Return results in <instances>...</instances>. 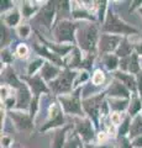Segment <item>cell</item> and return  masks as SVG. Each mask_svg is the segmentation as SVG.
I'll use <instances>...</instances> for the list:
<instances>
[{
  "label": "cell",
  "mask_w": 142,
  "mask_h": 148,
  "mask_svg": "<svg viewBox=\"0 0 142 148\" xmlns=\"http://www.w3.org/2000/svg\"><path fill=\"white\" fill-rule=\"evenodd\" d=\"M78 24L69 20H59L57 25L53 27V37L57 43L75 42V32Z\"/></svg>",
  "instance_id": "obj_5"
},
{
  "label": "cell",
  "mask_w": 142,
  "mask_h": 148,
  "mask_svg": "<svg viewBox=\"0 0 142 148\" xmlns=\"http://www.w3.org/2000/svg\"><path fill=\"white\" fill-rule=\"evenodd\" d=\"M130 127H131V116L127 114L126 116H125V119L122 120V122L119 125V128H117V138L119 137H126V135L129 136Z\"/></svg>",
  "instance_id": "obj_28"
},
{
  "label": "cell",
  "mask_w": 142,
  "mask_h": 148,
  "mask_svg": "<svg viewBox=\"0 0 142 148\" xmlns=\"http://www.w3.org/2000/svg\"><path fill=\"white\" fill-rule=\"evenodd\" d=\"M134 47H135V52L139 54V56H141L142 57V41L140 43H137V45H134Z\"/></svg>",
  "instance_id": "obj_45"
},
{
  "label": "cell",
  "mask_w": 142,
  "mask_h": 148,
  "mask_svg": "<svg viewBox=\"0 0 142 148\" xmlns=\"http://www.w3.org/2000/svg\"><path fill=\"white\" fill-rule=\"evenodd\" d=\"M71 126H67V127H62V128H58L54 131L53 133V140H52V145L51 148H63L66 145V136H67V131L69 130Z\"/></svg>",
  "instance_id": "obj_21"
},
{
  "label": "cell",
  "mask_w": 142,
  "mask_h": 148,
  "mask_svg": "<svg viewBox=\"0 0 142 148\" xmlns=\"http://www.w3.org/2000/svg\"><path fill=\"white\" fill-rule=\"evenodd\" d=\"M20 17H21V14L20 11L17 10L16 8H14L12 10L8 11L4 16V24L6 26H10V27H15L16 25H19L20 22Z\"/></svg>",
  "instance_id": "obj_25"
},
{
  "label": "cell",
  "mask_w": 142,
  "mask_h": 148,
  "mask_svg": "<svg viewBox=\"0 0 142 148\" xmlns=\"http://www.w3.org/2000/svg\"><path fill=\"white\" fill-rule=\"evenodd\" d=\"M106 92H100V94L91 96L88 99L82 100V105H83V111L88 115L89 119L93 121L95 125H98V119L99 115H102V109L104 105V99Z\"/></svg>",
  "instance_id": "obj_6"
},
{
  "label": "cell",
  "mask_w": 142,
  "mask_h": 148,
  "mask_svg": "<svg viewBox=\"0 0 142 148\" xmlns=\"http://www.w3.org/2000/svg\"><path fill=\"white\" fill-rule=\"evenodd\" d=\"M105 82V74L102 69H97V71L94 72V74L91 75V83H93L94 85L97 86H100L103 85Z\"/></svg>",
  "instance_id": "obj_31"
},
{
  "label": "cell",
  "mask_w": 142,
  "mask_h": 148,
  "mask_svg": "<svg viewBox=\"0 0 142 148\" xmlns=\"http://www.w3.org/2000/svg\"><path fill=\"white\" fill-rule=\"evenodd\" d=\"M113 77L116 78L117 80H120L129 90L134 91V92L137 91V82H136V78L132 75V74L121 72V71H116L113 73Z\"/></svg>",
  "instance_id": "obj_17"
},
{
  "label": "cell",
  "mask_w": 142,
  "mask_h": 148,
  "mask_svg": "<svg viewBox=\"0 0 142 148\" xmlns=\"http://www.w3.org/2000/svg\"><path fill=\"white\" fill-rule=\"evenodd\" d=\"M88 79H89V74H88V72L83 69L82 72L78 73V75H77V78H75V82H74V86H79L82 83H85ZM79 88H80V86H79Z\"/></svg>",
  "instance_id": "obj_35"
},
{
  "label": "cell",
  "mask_w": 142,
  "mask_h": 148,
  "mask_svg": "<svg viewBox=\"0 0 142 148\" xmlns=\"http://www.w3.org/2000/svg\"><path fill=\"white\" fill-rule=\"evenodd\" d=\"M141 135H142V116L141 115H137V116H135L131 121L130 132H129V136L127 137L132 141Z\"/></svg>",
  "instance_id": "obj_23"
},
{
  "label": "cell",
  "mask_w": 142,
  "mask_h": 148,
  "mask_svg": "<svg viewBox=\"0 0 142 148\" xmlns=\"http://www.w3.org/2000/svg\"><path fill=\"white\" fill-rule=\"evenodd\" d=\"M72 16L75 20H79V18H85V20H94V16L86 10V9L80 5V6H73L72 10Z\"/></svg>",
  "instance_id": "obj_27"
},
{
  "label": "cell",
  "mask_w": 142,
  "mask_h": 148,
  "mask_svg": "<svg viewBox=\"0 0 142 148\" xmlns=\"http://www.w3.org/2000/svg\"><path fill=\"white\" fill-rule=\"evenodd\" d=\"M132 146L135 148H142V135L135 138V140H132Z\"/></svg>",
  "instance_id": "obj_44"
},
{
  "label": "cell",
  "mask_w": 142,
  "mask_h": 148,
  "mask_svg": "<svg viewBox=\"0 0 142 148\" xmlns=\"http://www.w3.org/2000/svg\"><path fill=\"white\" fill-rule=\"evenodd\" d=\"M11 143H12V140L9 136L4 135L1 137V148H10L11 147Z\"/></svg>",
  "instance_id": "obj_40"
},
{
  "label": "cell",
  "mask_w": 142,
  "mask_h": 148,
  "mask_svg": "<svg viewBox=\"0 0 142 148\" xmlns=\"http://www.w3.org/2000/svg\"><path fill=\"white\" fill-rule=\"evenodd\" d=\"M122 40L121 36L116 35H110V34H103L99 38L98 42V49L99 52L104 54H110L111 52H116V49L119 47Z\"/></svg>",
  "instance_id": "obj_10"
},
{
  "label": "cell",
  "mask_w": 142,
  "mask_h": 148,
  "mask_svg": "<svg viewBox=\"0 0 142 148\" xmlns=\"http://www.w3.org/2000/svg\"><path fill=\"white\" fill-rule=\"evenodd\" d=\"M61 69H59L58 66H56V64H53L51 62H46L43 64V67L41 68L40 71V75L41 78H42L43 80L46 82H52L56 78L61 74Z\"/></svg>",
  "instance_id": "obj_16"
},
{
  "label": "cell",
  "mask_w": 142,
  "mask_h": 148,
  "mask_svg": "<svg viewBox=\"0 0 142 148\" xmlns=\"http://www.w3.org/2000/svg\"><path fill=\"white\" fill-rule=\"evenodd\" d=\"M82 63H83V58L80 54L79 48H73L72 52L68 54V59L66 61L64 66L68 69H74V68H82Z\"/></svg>",
  "instance_id": "obj_20"
},
{
  "label": "cell",
  "mask_w": 142,
  "mask_h": 148,
  "mask_svg": "<svg viewBox=\"0 0 142 148\" xmlns=\"http://www.w3.org/2000/svg\"><path fill=\"white\" fill-rule=\"evenodd\" d=\"M141 109H142V98L139 94L134 92L129 105V115L131 117H135L137 115H140L139 112L141 111Z\"/></svg>",
  "instance_id": "obj_24"
},
{
  "label": "cell",
  "mask_w": 142,
  "mask_h": 148,
  "mask_svg": "<svg viewBox=\"0 0 142 148\" xmlns=\"http://www.w3.org/2000/svg\"><path fill=\"white\" fill-rule=\"evenodd\" d=\"M106 94L109 98H122V99H129L130 98V90L122 84L120 80L113 77L111 83L108 88Z\"/></svg>",
  "instance_id": "obj_13"
},
{
  "label": "cell",
  "mask_w": 142,
  "mask_h": 148,
  "mask_svg": "<svg viewBox=\"0 0 142 148\" xmlns=\"http://www.w3.org/2000/svg\"><path fill=\"white\" fill-rule=\"evenodd\" d=\"M136 82H137V92L142 98V71L136 75Z\"/></svg>",
  "instance_id": "obj_41"
},
{
  "label": "cell",
  "mask_w": 142,
  "mask_h": 148,
  "mask_svg": "<svg viewBox=\"0 0 142 148\" xmlns=\"http://www.w3.org/2000/svg\"><path fill=\"white\" fill-rule=\"evenodd\" d=\"M102 61H103L104 67L106 68L108 71H115L117 67H120V61H119V57L116 54H113V53L104 54Z\"/></svg>",
  "instance_id": "obj_26"
},
{
  "label": "cell",
  "mask_w": 142,
  "mask_h": 148,
  "mask_svg": "<svg viewBox=\"0 0 142 148\" xmlns=\"http://www.w3.org/2000/svg\"><path fill=\"white\" fill-rule=\"evenodd\" d=\"M108 104L111 111H114V112H121V111H125L126 109H129L130 100L120 99V98H109Z\"/></svg>",
  "instance_id": "obj_22"
},
{
  "label": "cell",
  "mask_w": 142,
  "mask_h": 148,
  "mask_svg": "<svg viewBox=\"0 0 142 148\" xmlns=\"http://www.w3.org/2000/svg\"><path fill=\"white\" fill-rule=\"evenodd\" d=\"M75 42L79 49L88 53H94L98 41V27L93 22H80L78 24L75 32Z\"/></svg>",
  "instance_id": "obj_1"
},
{
  "label": "cell",
  "mask_w": 142,
  "mask_h": 148,
  "mask_svg": "<svg viewBox=\"0 0 142 148\" xmlns=\"http://www.w3.org/2000/svg\"><path fill=\"white\" fill-rule=\"evenodd\" d=\"M140 12H141V14H142V9H141V8H140Z\"/></svg>",
  "instance_id": "obj_46"
},
{
  "label": "cell",
  "mask_w": 142,
  "mask_h": 148,
  "mask_svg": "<svg viewBox=\"0 0 142 148\" xmlns=\"http://www.w3.org/2000/svg\"><path fill=\"white\" fill-rule=\"evenodd\" d=\"M78 73L72 69H64L54 80L49 82V89L54 95L62 96L73 91V84L75 82Z\"/></svg>",
  "instance_id": "obj_3"
},
{
  "label": "cell",
  "mask_w": 142,
  "mask_h": 148,
  "mask_svg": "<svg viewBox=\"0 0 142 148\" xmlns=\"http://www.w3.org/2000/svg\"><path fill=\"white\" fill-rule=\"evenodd\" d=\"M30 31H31V27L29 25H20L19 29H17V35L22 37V38H26V37H29Z\"/></svg>",
  "instance_id": "obj_38"
},
{
  "label": "cell",
  "mask_w": 142,
  "mask_h": 148,
  "mask_svg": "<svg viewBox=\"0 0 142 148\" xmlns=\"http://www.w3.org/2000/svg\"><path fill=\"white\" fill-rule=\"evenodd\" d=\"M82 88H78L75 91L69 94L58 96V101L61 104L63 111L68 115H75L77 117H83V105H82Z\"/></svg>",
  "instance_id": "obj_4"
},
{
  "label": "cell",
  "mask_w": 142,
  "mask_h": 148,
  "mask_svg": "<svg viewBox=\"0 0 142 148\" xmlns=\"http://www.w3.org/2000/svg\"><path fill=\"white\" fill-rule=\"evenodd\" d=\"M19 148H20V147H19Z\"/></svg>",
  "instance_id": "obj_48"
},
{
  "label": "cell",
  "mask_w": 142,
  "mask_h": 148,
  "mask_svg": "<svg viewBox=\"0 0 142 148\" xmlns=\"http://www.w3.org/2000/svg\"><path fill=\"white\" fill-rule=\"evenodd\" d=\"M56 14H57V10H56L54 1H48L46 3V5L40 8L38 12L36 14V16L34 18V22L41 26H45L47 30H49L52 27V22Z\"/></svg>",
  "instance_id": "obj_7"
},
{
  "label": "cell",
  "mask_w": 142,
  "mask_h": 148,
  "mask_svg": "<svg viewBox=\"0 0 142 148\" xmlns=\"http://www.w3.org/2000/svg\"><path fill=\"white\" fill-rule=\"evenodd\" d=\"M9 116L12 120L14 125L20 131H30L34 128V120L30 114L22 112V111H10Z\"/></svg>",
  "instance_id": "obj_11"
},
{
  "label": "cell",
  "mask_w": 142,
  "mask_h": 148,
  "mask_svg": "<svg viewBox=\"0 0 142 148\" xmlns=\"http://www.w3.org/2000/svg\"><path fill=\"white\" fill-rule=\"evenodd\" d=\"M1 61H3L4 63H6V64L11 63V62L14 61L12 54H11V52H10V51H9L8 48L1 49Z\"/></svg>",
  "instance_id": "obj_39"
},
{
  "label": "cell",
  "mask_w": 142,
  "mask_h": 148,
  "mask_svg": "<svg viewBox=\"0 0 142 148\" xmlns=\"http://www.w3.org/2000/svg\"><path fill=\"white\" fill-rule=\"evenodd\" d=\"M85 148H114L111 145H89V143H85Z\"/></svg>",
  "instance_id": "obj_43"
},
{
  "label": "cell",
  "mask_w": 142,
  "mask_h": 148,
  "mask_svg": "<svg viewBox=\"0 0 142 148\" xmlns=\"http://www.w3.org/2000/svg\"><path fill=\"white\" fill-rule=\"evenodd\" d=\"M64 125V117H63V109L61 104L58 103H53L49 108V119L48 121L43 125V127H41L40 131L45 132L47 130L51 128H56L59 126H63Z\"/></svg>",
  "instance_id": "obj_9"
},
{
  "label": "cell",
  "mask_w": 142,
  "mask_h": 148,
  "mask_svg": "<svg viewBox=\"0 0 142 148\" xmlns=\"http://www.w3.org/2000/svg\"><path fill=\"white\" fill-rule=\"evenodd\" d=\"M135 51V47L134 45H132L129 40H127V37H122L120 45H119V47L116 49L115 54L119 58H126V57H130V56L134 53Z\"/></svg>",
  "instance_id": "obj_19"
},
{
  "label": "cell",
  "mask_w": 142,
  "mask_h": 148,
  "mask_svg": "<svg viewBox=\"0 0 142 148\" xmlns=\"http://www.w3.org/2000/svg\"><path fill=\"white\" fill-rule=\"evenodd\" d=\"M22 79L27 82V86L30 88L31 92L35 96H38L40 94H48V88L45 84L43 79L41 75H34V77H22Z\"/></svg>",
  "instance_id": "obj_15"
},
{
  "label": "cell",
  "mask_w": 142,
  "mask_h": 148,
  "mask_svg": "<svg viewBox=\"0 0 142 148\" xmlns=\"http://www.w3.org/2000/svg\"><path fill=\"white\" fill-rule=\"evenodd\" d=\"M80 148H85V147L84 146H80Z\"/></svg>",
  "instance_id": "obj_47"
},
{
  "label": "cell",
  "mask_w": 142,
  "mask_h": 148,
  "mask_svg": "<svg viewBox=\"0 0 142 148\" xmlns=\"http://www.w3.org/2000/svg\"><path fill=\"white\" fill-rule=\"evenodd\" d=\"M43 64H45L43 58H36L34 61H31L29 67H27V74H29L30 77H34L35 73L43 67Z\"/></svg>",
  "instance_id": "obj_29"
},
{
  "label": "cell",
  "mask_w": 142,
  "mask_h": 148,
  "mask_svg": "<svg viewBox=\"0 0 142 148\" xmlns=\"http://www.w3.org/2000/svg\"><path fill=\"white\" fill-rule=\"evenodd\" d=\"M1 83H4V85H9V86L16 88V89H19V88L24 84V83H21L19 80V78L14 73L12 68L9 66L1 72Z\"/></svg>",
  "instance_id": "obj_18"
},
{
  "label": "cell",
  "mask_w": 142,
  "mask_h": 148,
  "mask_svg": "<svg viewBox=\"0 0 142 148\" xmlns=\"http://www.w3.org/2000/svg\"><path fill=\"white\" fill-rule=\"evenodd\" d=\"M32 96H31V90L26 84H22L19 89H17L16 94V106L17 110H26L30 109V104L32 101Z\"/></svg>",
  "instance_id": "obj_14"
},
{
  "label": "cell",
  "mask_w": 142,
  "mask_h": 148,
  "mask_svg": "<svg viewBox=\"0 0 142 148\" xmlns=\"http://www.w3.org/2000/svg\"><path fill=\"white\" fill-rule=\"evenodd\" d=\"M115 148H134V146H132V141L129 137H119Z\"/></svg>",
  "instance_id": "obj_32"
},
{
  "label": "cell",
  "mask_w": 142,
  "mask_h": 148,
  "mask_svg": "<svg viewBox=\"0 0 142 148\" xmlns=\"http://www.w3.org/2000/svg\"><path fill=\"white\" fill-rule=\"evenodd\" d=\"M120 69L121 72H125V73L139 74L142 71L141 63H140V56L136 52H134L130 57L120 59Z\"/></svg>",
  "instance_id": "obj_12"
},
{
  "label": "cell",
  "mask_w": 142,
  "mask_h": 148,
  "mask_svg": "<svg viewBox=\"0 0 142 148\" xmlns=\"http://www.w3.org/2000/svg\"><path fill=\"white\" fill-rule=\"evenodd\" d=\"M37 109H38V96H34V99H32V101H31V104H30V116L32 117V120L36 116Z\"/></svg>",
  "instance_id": "obj_37"
},
{
  "label": "cell",
  "mask_w": 142,
  "mask_h": 148,
  "mask_svg": "<svg viewBox=\"0 0 142 148\" xmlns=\"http://www.w3.org/2000/svg\"><path fill=\"white\" fill-rule=\"evenodd\" d=\"M11 40H12L11 32L9 31L6 25L1 22V47L6 48V46L11 42Z\"/></svg>",
  "instance_id": "obj_30"
},
{
  "label": "cell",
  "mask_w": 142,
  "mask_h": 148,
  "mask_svg": "<svg viewBox=\"0 0 142 148\" xmlns=\"http://www.w3.org/2000/svg\"><path fill=\"white\" fill-rule=\"evenodd\" d=\"M93 121L90 119L84 117H74V127H75V135L82 137L85 143H89L95 137V131L93 127Z\"/></svg>",
  "instance_id": "obj_8"
},
{
  "label": "cell",
  "mask_w": 142,
  "mask_h": 148,
  "mask_svg": "<svg viewBox=\"0 0 142 148\" xmlns=\"http://www.w3.org/2000/svg\"><path fill=\"white\" fill-rule=\"evenodd\" d=\"M29 47L25 45V43H20L19 46L16 47V54L19 56L20 58H26L29 56Z\"/></svg>",
  "instance_id": "obj_36"
},
{
  "label": "cell",
  "mask_w": 142,
  "mask_h": 148,
  "mask_svg": "<svg viewBox=\"0 0 142 148\" xmlns=\"http://www.w3.org/2000/svg\"><path fill=\"white\" fill-rule=\"evenodd\" d=\"M63 148H80V140L78 138V135H74L73 137L68 138Z\"/></svg>",
  "instance_id": "obj_34"
},
{
  "label": "cell",
  "mask_w": 142,
  "mask_h": 148,
  "mask_svg": "<svg viewBox=\"0 0 142 148\" xmlns=\"http://www.w3.org/2000/svg\"><path fill=\"white\" fill-rule=\"evenodd\" d=\"M37 10H40V9L38 8H35L32 5H30L29 3H24V5H22V15H24L25 17L32 16Z\"/></svg>",
  "instance_id": "obj_33"
},
{
  "label": "cell",
  "mask_w": 142,
  "mask_h": 148,
  "mask_svg": "<svg viewBox=\"0 0 142 148\" xmlns=\"http://www.w3.org/2000/svg\"><path fill=\"white\" fill-rule=\"evenodd\" d=\"M102 30H103L104 34L116 35V36H121V35L127 36V35L137 34L136 29H134V27L130 26V25H127L126 22H123L111 9L108 10L106 17H105V21H104Z\"/></svg>",
  "instance_id": "obj_2"
},
{
  "label": "cell",
  "mask_w": 142,
  "mask_h": 148,
  "mask_svg": "<svg viewBox=\"0 0 142 148\" xmlns=\"http://www.w3.org/2000/svg\"><path fill=\"white\" fill-rule=\"evenodd\" d=\"M14 3L12 1H8V0H5V1H1V12H6L8 10L10 11L14 9Z\"/></svg>",
  "instance_id": "obj_42"
}]
</instances>
